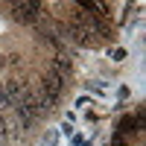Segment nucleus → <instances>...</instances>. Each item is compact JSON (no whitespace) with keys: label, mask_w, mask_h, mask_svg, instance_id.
Wrapping results in <instances>:
<instances>
[{"label":"nucleus","mask_w":146,"mask_h":146,"mask_svg":"<svg viewBox=\"0 0 146 146\" xmlns=\"http://www.w3.org/2000/svg\"><path fill=\"white\" fill-rule=\"evenodd\" d=\"M12 18L18 23H35L41 15V3H35V0H23V3H12Z\"/></svg>","instance_id":"obj_1"},{"label":"nucleus","mask_w":146,"mask_h":146,"mask_svg":"<svg viewBox=\"0 0 146 146\" xmlns=\"http://www.w3.org/2000/svg\"><path fill=\"white\" fill-rule=\"evenodd\" d=\"M64 82H67V79H62V76H58V73H53V70H47L44 76L38 79V88H41V91H44V94H47V96H50V100L56 102L58 96L64 94Z\"/></svg>","instance_id":"obj_2"},{"label":"nucleus","mask_w":146,"mask_h":146,"mask_svg":"<svg viewBox=\"0 0 146 146\" xmlns=\"http://www.w3.org/2000/svg\"><path fill=\"white\" fill-rule=\"evenodd\" d=\"M3 88H6V96H9L12 108H15V105H21L23 100H27V91H29V85L23 82V79H18V76H12V79H6V82H3Z\"/></svg>","instance_id":"obj_3"},{"label":"nucleus","mask_w":146,"mask_h":146,"mask_svg":"<svg viewBox=\"0 0 146 146\" xmlns=\"http://www.w3.org/2000/svg\"><path fill=\"white\" fill-rule=\"evenodd\" d=\"M50 70H53V73H58L62 79H67V76H70V70H73V62H70L64 53H56V56L50 58Z\"/></svg>","instance_id":"obj_4"},{"label":"nucleus","mask_w":146,"mask_h":146,"mask_svg":"<svg viewBox=\"0 0 146 146\" xmlns=\"http://www.w3.org/2000/svg\"><path fill=\"white\" fill-rule=\"evenodd\" d=\"M15 117H18V123H21L23 129H32V126H35V120H38L27 105H15Z\"/></svg>","instance_id":"obj_5"},{"label":"nucleus","mask_w":146,"mask_h":146,"mask_svg":"<svg viewBox=\"0 0 146 146\" xmlns=\"http://www.w3.org/2000/svg\"><path fill=\"white\" fill-rule=\"evenodd\" d=\"M9 108H12V102H9V96H6L3 82H0V114H3V111H9Z\"/></svg>","instance_id":"obj_6"},{"label":"nucleus","mask_w":146,"mask_h":146,"mask_svg":"<svg viewBox=\"0 0 146 146\" xmlns=\"http://www.w3.org/2000/svg\"><path fill=\"white\" fill-rule=\"evenodd\" d=\"M111 56H114V62H123V58H126V50H114Z\"/></svg>","instance_id":"obj_7"},{"label":"nucleus","mask_w":146,"mask_h":146,"mask_svg":"<svg viewBox=\"0 0 146 146\" xmlns=\"http://www.w3.org/2000/svg\"><path fill=\"white\" fill-rule=\"evenodd\" d=\"M0 64H3V56H0Z\"/></svg>","instance_id":"obj_8"}]
</instances>
